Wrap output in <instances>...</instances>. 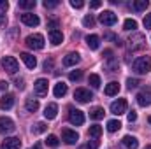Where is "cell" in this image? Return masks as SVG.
Listing matches in <instances>:
<instances>
[{
	"label": "cell",
	"instance_id": "6da1fadb",
	"mask_svg": "<svg viewBox=\"0 0 151 149\" xmlns=\"http://www.w3.org/2000/svg\"><path fill=\"white\" fill-rule=\"evenodd\" d=\"M132 69L137 74H148L151 70V58L150 56H139V58H135L134 63H132Z\"/></svg>",
	"mask_w": 151,
	"mask_h": 149
},
{
	"label": "cell",
	"instance_id": "7a4b0ae2",
	"mask_svg": "<svg viewBox=\"0 0 151 149\" xmlns=\"http://www.w3.org/2000/svg\"><path fill=\"white\" fill-rule=\"evenodd\" d=\"M2 67H4V70L9 72V74H16L18 69H19L18 60H16L14 56H4V58H2Z\"/></svg>",
	"mask_w": 151,
	"mask_h": 149
},
{
	"label": "cell",
	"instance_id": "3957f363",
	"mask_svg": "<svg viewBox=\"0 0 151 149\" xmlns=\"http://www.w3.org/2000/svg\"><path fill=\"white\" fill-rule=\"evenodd\" d=\"M27 46L30 49H42L44 47V37L40 34H32L27 37Z\"/></svg>",
	"mask_w": 151,
	"mask_h": 149
},
{
	"label": "cell",
	"instance_id": "277c9868",
	"mask_svg": "<svg viewBox=\"0 0 151 149\" xmlns=\"http://www.w3.org/2000/svg\"><path fill=\"white\" fill-rule=\"evenodd\" d=\"M99 21L102 25H106V27H113V25H116V21H118V16L114 14L113 11H104L99 16Z\"/></svg>",
	"mask_w": 151,
	"mask_h": 149
},
{
	"label": "cell",
	"instance_id": "5b68a950",
	"mask_svg": "<svg viewBox=\"0 0 151 149\" xmlns=\"http://www.w3.org/2000/svg\"><path fill=\"white\" fill-rule=\"evenodd\" d=\"M135 98H137V104H139L141 107H150L151 105V90L150 88H146V90L139 91Z\"/></svg>",
	"mask_w": 151,
	"mask_h": 149
},
{
	"label": "cell",
	"instance_id": "8992f818",
	"mask_svg": "<svg viewBox=\"0 0 151 149\" xmlns=\"http://www.w3.org/2000/svg\"><path fill=\"white\" fill-rule=\"evenodd\" d=\"M74 98L77 102H81V104H86V102H90V100L93 98V95H91V91L86 90V88H77L74 91Z\"/></svg>",
	"mask_w": 151,
	"mask_h": 149
},
{
	"label": "cell",
	"instance_id": "52a82bcc",
	"mask_svg": "<svg viewBox=\"0 0 151 149\" xmlns=\"http://www.w3.org/2000/svg\"><path fill=\"white\" fill-rule=\"evenodd\" d=\"M14 130H16L14 121H12L11 117L2 116V117H0V133H2V135H4V133H12Z\"/></svg>",
	"mask_w": 151,
	"mask_h": 149
},
{
	"label": "cell",
	"instance_id": "ba28073f",
	"mask_svg": "<svg viewBox=\"0 0 151 149\" xmlns=\"http://www.w3.org/2000/svg\"><path fill=\"white\" fill-rule=\"evenodd\" d=\"M62 139H63V142L65 144H77V140H79V135H77V132L74 130H70V128H63L62 130Z\"/></svg>",
	"mask_w": 151,
	"mask_h": 149
},
{
	"label": "cell",
	"instance_id": "9c48e42d",
	"mask_svg": "<svg viewBox=\"0 0 151 149\" xmlns=\"http://www.w3.org/2000/svg\"><path fill=\"white\" fill-rule=\"evenodd\" d=\"M128 42H130V49L132 51H137V49H144L146 39H144V35H141V34H135V35H132V37L128 39Z\"/></svg>",
	"mask_w": 151,
	"mask_h": 149
},
{
	"label": "cell",
	"instance_id": "30bf717a",
	"mask_svg": "<svg viewBox=\"0 0 151 149\" xmlns=\"http://www.w3.org/2000/svg\"><path fill=\"white\" fill-rule=\"evenodd\" d=\"M111 112L116 114V116L125 114V112H127V100H125V98H118V100H114L113 104H111Z\"/></svg>",
	"mask_w": 151,
	"mask_h": 149
},
{
	"label": "cell",
	"instance_id": "8fae6325",
	"mask_svg": "<svg viewBox=\"0 0 151 149\" xmlns=\"http://www.w3.org/2000/svg\"><path fill=\"white\" fill-rule=\"evenodd\" d=\"M69 121H70L72 125H76V126H81V125L84 123V114H83V111H79V109H70V112H69Z\"/></svg>",
	"mask_w": 151,
	"mask_h": 149
},
{
	"label": "cell",
	"instance_id": "7c38bea8",
	"mask_svg": "<svg viewBox=\"0 0 151 149\" xmlns=\"http://www.w3.org/2000/svg\"><path fill=\"white\" fill-rule=\"evenodd\" d=\"M47 81L46 79H37L35 84H34V90H35V95L37 97H46L47 95Z\"/></svg>",
	"mask_w": 151,
	"mask_h": 149
},
{
	"label": "cell",
	"instance_id": "4fadbf2b",
	"mask_svg": "<svg viewBox=\"0 0 151 149\" xmlns=\"http://www.w3.org/2000/svg\"><path fill=\"white\" fill-rule=\"evenodd\" d=\"M21 21H23L27 27H37L39 23H40L39 16L37 14H32V12H25V14H21Z\"/></svg>",
	"mask_w": 151,
	"mask_h": 149
},
{
	"label": "cell",
	"instance_id": "5bb4252c",
	"mask_svg": "<svg viewBox=\"0 0 151 149\" xmlns=\"http://www.w3.org/2000/svg\"><path fill=\"white\" fill-rule=\"evenodd\" d=\"M21 148V140L18 137H7L2 144V149H19Z\"/></svg>",
	"mask_w": 151,
	"mask_h": 149
},
{
	"label": "cell",
	"instance_id": "9a60e30c",
	"mask_svg": "<svg viewBox=\"0 0 151 149\" xmlns=\"http://www.w3.org/2000/svg\"><path fill=\"white\" fill-rule=\"evenodd\" d=\"M19 58L23 60V63H25L28 69H35V67H37V60H35L34 54H30V53H21Z\"/></svg>",
	"mask_w": 151,
	"mask_h": 149
},
{
	"label": "cell",
	"instance_id": "2e32d148",
	"mask_svg": "<svg viewBox=\"0 0 151 149\" xmlns=\"http://www.w3.org/2000/svg\"><path fill=\"white\" fill-rule=\"evenodd\" d=\"M121 142H123V146L127 149H137L139 148V140H137L134 135H125V137L121 139Z\"/></svg>",
	"mask_w": 151,
	"mask_h": 149
},
{
	"label": "cell",
	"instance_id": "e0dca14e",
	"mask_svg": "<svg viewBox=\"0 0 151 149\" xmlns=\"http://www.w3.org/2000/svg\"><path fill=\"white\" fill-rule=\"evenodd\" d=\"M79 60H81L79 53H69V54L63 58V65H65V67H74L76 63H79Z\"/></svg>",
	"mask_w": 151,
	"mask_h": 149
},
{
	"label": "cell",
	"instance_id": "ac0fdd59",
	"mask_svg": "<svg viewBox=\"0 0 151 149\" xmlns=\"http://www.w3.org/2000/svg\"><path fill=\"white\" fill-rule=\"evenodd\" d=\"M58 114V105L56 104H47L46 109H44V117L46 119H55Z\"/></svg>",
	"mask_w": 151,
	"mask_h": 149
},
{
	"label": "cell",
	"instance_id": "d6986e66",
	"mask_svg": "<svg viewBox=\"0 0 151 149\" xmlns=\"http://www.w3.org/2000/svg\"><path fill=\"white\" fill-rule=\"evenodd\" d=\"M49 40H51L53 46H58V44L63 42V34L60 30H49Z\"/></svg>",
	"mask_w": 151,
	"mask_h": 149
},
{
	"label": "cell",
	"instance_id": "ffe728a7",
	"mask_svg": "<svg viewBox=\"0 0 151 149\" xmlns=\"http://www.w3.org/2000/svg\"><path fill=\"white\" fill-rule=\"evenodd\" d=\"M12 105H14V97H12V95H9V93H5V95L0 98V107L7 111V109H11Z\"/></svg>",
	"mask_w": 151,
	"mask_h": 149
},
{
	"label": "cell",
	"instance_id": "44dd1931",
	"mask_svg": "<svg viewBox=\"0 0 151 149\" xmlns=\"http://www.w3.org/2000/svg\"><path fill=\"white\" fill-rule=\"evenodd\" d=\"M65 93H67V84H65V82H56V84H55V90H53V95H55L56 98H62Z\"/></svg>",
	"mask_w": 151,
	"mask_h": 149
},
{
	"label": "cell",
	"instance_id": "7402d4cb",
	"mask_svg": "<svg viewBox=\"0 0 151 149\" xmlns=\"http://www.w3.org/2000/svg\"><path fill=\"white\" fill-rule=\"evenodd\" d=\"M118 91H119V82H109L107 86H106V90H104V93L107 95V97H113V95H118Z\"/></svg>",
	"mask_w": 151,
	"mask_h": 149
},
{
	"label": "cell",
	"instance_id": "603a6c76",
	"mask_svg": "<svg viewBox=\"0 0 151 149\" xmlns=\"http://www.w3.org/2000/svg\"><path fill=\"white\" fill-rule=\"evenodd\" d=\"M86 44H88L90 49H99L100 39H99V35H88V37H86Z\"/></svg>",
	"mask_w": 151,
	"mask_h": 149
},
{
	"label": "cell",
	"instance_id": "cb8c5ba5",
	"mask_svg": "<svg viewBox=\"0 0 151 149\" xmlns=\"http://www.w3.org/2000/svg\"><path fill=\"white\" fill-rule=\"evenodd\" d=\"M104 114H106V112H104L102 107H95V109H91V111H90V117H91V119H95V121H99V119H102V117H104Z\"/></svg>",
	"mask_w": 151,
	"mask_h": 149
},
{
	"label": "cell",
	"instance_id": "d4e9b609",
	"mask_svg": "<svg viewBox=\"0 0 151 149\" xmlns=\"http://www.w3.org/2000/svg\"><path fill=\"white\" fill-rule=\"evenodd\" d=\"M25 107H27L28 112H35L39 109V100H35V98H28V100L25 102Z\"/></svg>",
	"mask_w": 151,
	"mask_h": 149
},
{
	"label": "cell",
	"instance_id": "484cf974",
	"mask_svg": "<svg viewBox=\"0 0 151 149\" xmlns=\"http://www.w3.org/2000/svg\"><path fill=\"white\" fill-rule=\"evenodd\" d=\"M46 130H47V125H46V123H42V121H40V123H35V125L32 126V133H35V135L44 133Z\"/></svg>",
	"mask_w": 151,
	"mask_h": 149
},
{
	"label": "cell",
	"instance_id": "4316f807",
	"mask_svg": "<svg viewBox=\"0 0 151 149\" xmlns=\"http://www.w3.org/2000/svg\"><path fill=\"white\" fill-rule=\"evenodd\" d=\"M119 128H121V123H119L118 119H111V121H107V132L114 133V132H118Z\"/></svg>",
	"mask_w": 151,
	"mask_h": 149
},
{
	"label": "cell",
	"instance_id": "83f0119b",
	"mask_svg": "<svg viewBox=\"0 0 151 149\" xmlns=\"http://www.w3.org/2000/svg\"><path fill=\"white\" fill-rule=\"evenodd\" d=\"M148 5H150L148 0H135V2H134V9H135V11H146Z\"/></svg>",
	"mask_w": 151,
	"mask_h": 149
},
{
	"label": "cell",
	"instance_id": "f1b7e54d",
	"mask_svg": "<svg viewBox=\"0 0 151 149\" xmlns=\"http://www.w3.org/2000/svg\"><path fill=\"white\" fill-rule=\"evenodd\" d=\"M88 82L91 84V88H100V75L90 74V77H88Z\"/></svg>",
	"mask_w": 151,
	"mask_h": 149
},
{
	"label": "cell",
	"instance_id": "f546056e",
	"mask_svg": "<svg viewBox=\"0 0 151 149\" xmlns=\"http://www.w3.org/2000/svg\"><path fill=\"white\" fill-rule=\"evenodd\" d=\"M123 28H125V30H128V32H134V30L137 28V21H135V19H125Z\"/></svg>",
	"mask_w": 151,
	"mask_h": 149
},
{
	"label": "cell",
	"instance_id": "4dcf8cb0",
	"mask_svg": "<svg viewBox=\"0 0 151 149\" xmlns=\"http://www.w3.org/2000/svg\"><path fill=\"white\" fill-rule=\"evenodd\" d=\"M90 135H91L93 139H99V137L102 135V126H99V125L90 126Z\"/></svg>",
	"mask_w": 151,
	"mask_h": 149
},
{
	"label": "cell",
	"instance_id": "1f68e13d",
	"mask_svg": "<svg viewBox=\"0 0 151 149\" xmlns=\"http://www.w3.org/2000/svg\"><path fill=\"white\" fill-rule=\"evenodd\" d=\"M18 4L21 9H34L35 7V0H19Z\"/></svg>",
	"mask_w": 151,
	"mask_h": 149
},
{
	"label": "cell",
	"instance_id": "d6a6232c",
	"mask_svg": "<svg viewBox=\"0 0 151 149\" xmlns=\"http://www.w3.org/2000/svg\"><path fill=\"white\" fill-rule=\"evenodd\" d=\"M46 144H47V146H51V148H56V146L60 144V140H58V137H56V135H47Z\"/></svg>",
	"mask_w": 151,
	"mask_h": 149
},
{
	"label": "cell",
	"instance_id": "836d02e7",
	"mask_svg": "<svg viewBox=\"0 0 151 149\" xmlns=\"http://www.w3.org/2000/svg\"><path fill=\"white\" fill-rule=\"evenodd\" d=\"M83 77V70H72L70 74H69V79L70 81H79Z\"/></svg>",
	"mask_w": 151,
	"mask_h": 149
},
{
	"label": "cell",
	"instance_id": "e575fe53",
	"mask_svg": "<svg viewBox=\"0 0 151 149\" xmlns=\"http://www.w3.org/2000/svg\"><path fill=\"white\" fill-rule=\"evenodd\" d=\"M83 25L84 27H93L95 25V19H93V16L90 14V16H84V19H83Z\"/></svg>",
	"mask_w": 151,
	"mask_h": 149
},
{
	"label": "cell",
	"instance_id": "d590c367",
	"mask_svg": "<svg viewBox=\"0 0 151 149\" xmlns=\"http://www.w3.org/2000/svg\"><path fill=\"white\" fill-rule=\"evenodd\" d=\"M60 2L58 0H44V7L46 9H53V7H56Z\"/></svg>",
	"mask_w": 151,
	"mask_h": 149
},
{
	"label": "cell",
	"instance_id": "8d00e7d4",
	"mask_svg": "<svg viewBox=\"0 0 151 149\" xmlns=\"http://www.w3.org/2000/svg\"><path fill=\"white\" fill-rule=\"evenodd\" d=\"M127 84H128V88L132 90V88H137V86L141 84V81H139V79H132V77H130V79L127 81Z\"/></svg>",
	"mask_w": 151,
	"mask_h": 149
},
{
	"label": "cell",
	"instance_id": "74e56055",
	"mask_svg": "<svg viewBox=\"0 0 151 149\" xmlns=\"http://www.w3.org/2000/svg\"><path fill=\"white\" fill-rule=\"evenodd\" d=\"M70 5H72L74 9H81V7L84 5V2H83V0H70Z\"/></svg>",
	"mask_w": 151,
	"mask_h": 149
},
{
	"label": "cell",
	"instance_id": "f35d334b",
	"mask_svg": "<svg viewBox=\"0 0 151 149\" xmlns=\"http://www.w3.org/2000/svg\"><path fill=\"white\" fill-rule=\"evenodd\" d=\"M142 23H144V28H146V30L151 28V14H146V16H144V21H142Z\"/></svg>",
	"mask_w": 151,
	"mask_h": 149
},
{
	"label": "cell",
	"instance_id": "ab89813d",
	"mask_svg": "<svg viewBox=\"0 0 151 149\" xmlns=\"http://www.w3.org/2000/svg\"><path fill=\"white\" fill-rule=\"evenodd\" d=\"M47 28H51V30H56V28H58V19H51V21L47 23Z\"/></svg>",
	"mask_w": 151,
	"mask_h": 149
},
{
	"label": "cell",
	"instance_id": "60d3db41",
	"mask_svg": "<svg viewBox=\"0 0 151 149\" xmlns=\"http://www.w3.org/2000/svg\"><path fill=\"white\" fill-rule=\"evenodd\" d=\"M53 69V60H46L44 62V70L47 72V70H51Z\"/></svg>",
	"mask_w": 151,
	"mask_h": 149
},
{
	"label": "cell",
	"instance_id": "b9f144b4",
	"mask_svg": "<svg viewBox=\"0 0 151 149\" xmlns=\"http://www.w3.org/2000/svg\"><path fill=\"white\" fill-rule=\"evenodd\" d=\"M88 149H99V140L95 139V140H91V142H88V146H86Z\"/></svg>",
	"mask_w": 151,
	"mask_h": 149
},
{
	"label": "cell",
	"instance_id": "7bdbcfd3",
	"mask_svg": "<svg viewBox=\"0 0 151 149\" xmlns=\"http://www.w3.org/2000/svg\"><path fill=\"white\" fill-rule=\"evenodd\" d=\"M100 5H102L100 0H93V2H90V7H91V9H99Z\"/></svg>",
	"mask_w": 151,
	"mask_h": 149
},
{
	"label": "cell",
	"instance_id": "ee69618b",
	"mask_svg": "<svg viewBox=\"0 0 151 149\" xmlns=\"http://www.w3.org/2000/svg\"><path fill=\"white\" fill-rule=\"evenodd\" d=\"M5 25H7V18L5 14H0V28H5Z\"/></svg>",
	"mask_w": 151,
	"mask_h": 149
},
{
	"label": "cell",
	"instance_id": "f6af8a7d",
	"mask_svg": "<svg viewBox=\"0 0 151 149\" xmlns=\"http://www.w3.org/2000/svg\"><path fill=\"white\" fill-rule=\"evenodd\" d=\"M0 9L2 11H7L9 9V2L7 0H0Z\"/></svg>",
	"mask_w": 151,
	"mask_h": 149
},
{
	"label": "cell",
	"instance_id": "bcb514c9",
	"mask_svg": "<svg viewBox=\"0 0 151 149\" xmlns=\"http://www.w3.org/2000/svg\"><path fill=\"white\" fill-rule=\"evenodd\" d=\"M135 119H137V114H135V111L128 112V121H130V123H134Z\"/></svg>",
	"mask_w": 151,
	"mask_h": 149
},
{
	"label": "cell",
	"instance_id": "7dc6e473",
	"mask_svg": "<svg viewBox=\"0 0 151 149\" xmlns=\"http://www.w3.org/2000/svg\"><path fill=\"white\" fill-rule=\"evenodd\" d=\"M23 82H25L23 79H16V86H18L19 90H23V88H25V84H23Z\"/></svg>",
	"mask_w": 151,
	"mask_h": 149
},
{
	"label": "cell",
	"instance_id": "c3c4849f",
	"mask_svg": "<svg viewBox=\"0 0 151 149\" xmlns=\"http://www.w3.org/2000/svg\"><path fill=\"white\" fill-rule=\"evenodd\" d=\"M7 88H9V82H7V81H2V82H0V90L7 91Z\"/></svg>",
	"mask_w": 151,
	"mask_h": 149
},
{
	"label": "cell",
	"instance_id": "681fc988",
	"mask_svg": "<svg viewBox=\"0 0 151 149\" xmlns=\"http://www.w3.org/2000/svg\"><path fill=\"white\" fill-rule=\"evenodd\" d=\"M30 149H40V146H39V144H35L34 148H30Z\"/></svg>",
	"mask_w": 151,
	"mask_h": 149
},
{
	"label": "cell",
	"instance_id": "f907efd6",
	"mask_svg": "<svg viewBox=\"0 0 151 149\" xmlns=\"http://www.w3.org/2000/svg\"><path fill=\"white\" fill-rule=\"evenodd\" d=\"M144 149H151V146H146V148H144Z\"/></svg>",
	"mask_w": 151,
	"mask_h": 149
},
{
	"label": "cell",
	"instance_id": "816d5d0a",
	"mask_svg": "<svg viewBox=\"0 0 151 149\" xmlns=\"http://www.w3.org/2000/svg\"><path fill=\"white\" fill-rule=\"evenodd\" d=\"M148 121H150V125H151V116H150V119H148Z\"/></svg>",
	"mask_w": 151,
	"mask_h": 149
}]
</instances>
